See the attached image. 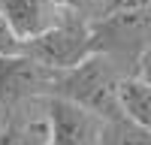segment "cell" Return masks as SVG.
I'll list each match as a JSON object with an SVG mask.
<instances>
[{
  "label": "cell",
  "instance_id": "obj_1",
  "mask_svg": "<svg viewBox=\"0 0 151 145\" xmlns=\"http://www.w3.org/2000/svg\"><path fill=\"white\" fill-rule=\"evenodd\" d=\"M127 76L121 72L115 60H109L100 52H91L76 67L58 70L52 94L67 97V100L91 109L100 118H118V115H124V109H121V82Z\"/></svg>",
  "mask_w": 151,
  "mask_h": 145
},
{
  "label": "cell",
  "instance_id": "obj_2",
  "mask_svg": "<svg viewBox=\"0 0 151 145\" xmlns=\"http://www.w3.org/2000/svg\"><path fill=\"white\" fill-rule=\"evenodd\" d=\"M151 45V6L112 9L91 21V52L115 60L124 76H136Z\"/></svg>",
  "mask_w": 151,
  "mask_h": 145
},
{
  "label": "cell",
  "instance_id": "obj_3",
  "mask_svg": "<svg viewBox=\"0 0 151 145\" xmlns=\"http://www.w3.org/2000/svg\"><path fill=\"white\" fill-rule=\"evenodd\" d=\"M21 52L30 55L33 60H40V64H45V67H52V70L76 67L82 57L91 55V21L64 9V15L48 30L27 39L21 45Z\"/></svg>",
  "mask_w": 151,
  "mask_h": 145
},
{
  "label": "cell",
  "instance_id": "obj_4",
  "mask_svg": "<svg viewBox=\"0 0 151 145\" xmlns=\"http://www.w3.org/2000/svg\"><path fill=\"white\" fill-rule=\"evenodd\" d=\"M58 70L33 60L30 55H0V112L12 115L55 91Z\"/></svg>",
  "mask_w": 151,
  "mask_h": 145
},
{
  "label": "cell",
  "instance_id": "obj_5",
  "mask_svg": "<svg viewBox=\"0 0 151 145\" xmlns=\"http://www.w3.org/2000/svg\"><path fill=\"white\" fill-rule=\"evenodd\" d=\"M48 121V145H100L106 118L67 97H42Z\"/></svg>",
  "mask_w": 151,
  "mask_h": 145
},
{
  "label": "cell",
  "instance_id": "obj_6",
  "mask_svg": "<svg viewBox=\"0 0 151 145\" xmlns=\"http://www.w3.org/2000/svg\"><path fill=\"white\" fill-rule=\"evenodd\" d=\"M0 12L9 21L21 42L40 36L64 15V6L58 0H0Z\"/></svg>",
  "mask_w": 151,
  "mask_h": 145
},
{
  "label": "cell",
  "instance_id": "obj_7",
  "mask_svg": "<svg viewBox=\"0 0 151 145\" xmlns=\"http://www.w3.org/2000/svg\"><path fill=\"white\" fill-rule=\"evenodd\" d=\"M21 112L3 115V124H0V139L3 145H48V121H36Z\"/></svg>",
  "mask_w": 151,
  "mask_h": 145
},
{
  "label": "cell",
  "instance_id": "obj_8",
  "mask_svg": "<svg viewBox=\"0 0 151 145\" xmlns=\"http://www.w3.org/2000/svg\"><path fill=\"white\" fill-rule=\"evenodd\" d=\"M121 109L130 121L151 133V85L139 76H127L121 82Z\"/></svg>",
  "mask_w": 151,
  "mask_h": 145
},
{
  "label": "cell",
  "instance_id": "obj_9",
  "mask_svg": "<svg viewBox=\"0 0 151 145\" xmlns=\"http://www.w3.org/2000/svg\"><path fill=\"white\" fill-rule=\"evenodd\" d=\"M100 145H151V133L136 121H130L127 115H118V118H106Z\"/></svg>",
  "mask_w": 151,
  "mask_h": 145
},
{
  "label": "cell",
  "instance_id": "obj_10",
  "mask_svg": "<svg viewBox=\"0 0 151 145\" xmlns=\"http://www.w3.org/2000/svg\"><path fill=\"white\" fill-rule=\"evenodd\" d=\"M58 3L67 12H76V15H82L88 21H94L106 12V0H58Z\"/></svg>",
  "mask_w": 151,
  "mask_h": 145
},
{
  "label": "cell",
  "instance_id": "obj_11",
  "mask_svg": "<svg viewBox=\"0 0 151 145\" xmlns=\"http://www.w3.org/2000/svg\"><path fill=\"white\" fill-rule=\"evenodd\" d=\"M21 45L24 42L15 36V30L9 27V21L3 18V12H0V55H18Z\"/></svg>",
  "mask_w": 151,
  "mask_h": 145
},
{
  "label": "cell",
  "instance_id": "obj_12",
  "mask_svg": "<svg viewBox=\"0 0 151 145\" xmlns=\"http://www.w3.org/2000/svg\"><path fill=\"white\" fill-rule=\"evenodd\" d=\"M133 6H151V0H106V12H112V9H133Z\"/></svg>",
  "mask_w": 151,
  "mask_h": 145
},
{
  "label": "cell",
  "instance_id": "obj_13",
  "mask_svg": "<svg viewBox=\"0 0 151 145\" xmlns=\"http://www.w3.org/2000/svg\"><path fill=\"white\" fill-rule=\"evenodd\" d=\"M136 76L145 79V82L151 85V45H148V52H145V55H142V60H139V70H136Z\"/></svg>",
  "mask_w": 151,
  "mask_h": 145
},
{
  "label": "cell",
  "instance_id": "obj_14",
  "mask_svg": "<svg viewBox=\"0 0 151 145\" xmlns=\"http://www.w3.org/2000/svg\"><path fill=\"white\" fill-rule=\"evenodd\" d=\"M0 145H3V139H0Z\"/></svg>",
  "mask_w": 151,
  "mask_h": 145
}]
</instances>
